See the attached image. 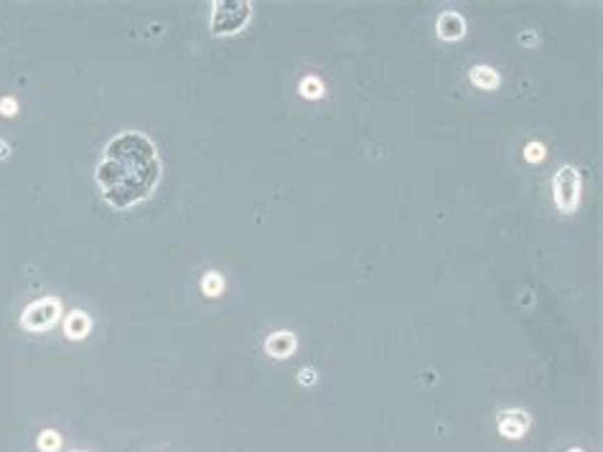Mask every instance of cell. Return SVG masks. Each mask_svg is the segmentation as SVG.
Listing matches in <instances>:
<instances>
[{"instance_id": "6da1fadb", "label": "cell", "mask_w": 603, "mask_h": 452, "mask_svg": "<svg viewBox=\"0 0 603 452\" xmlns=\"http://www.w3.org/2000/svg\"><path fill=\"white\" fill-rule=\"evenodd\" d=\"M102 199L115 208H130L145 201L161 181V158L148 135L125 130L104 145L95 171Z\"/></svg>"}, {"instance_id": "7a4b0ae2", "label": "cell", "mask_w": 603, "mask_h": 452, "mask_svg": "<svg viewBox=\"0 0 603 452\" xmlns=\"http://www.w3.org/2000/svg\"><path fill=\"white\" fill-rule=\"evenodd\" d=\"M252 6L247 0H216L211 10V33L216 36H230L245 28L250 21Z\"/></svg>"}, {"instance_id": "3957f363", "label": "cell", "mask_w": 603, "mask_h": 452, "mask_svg": "<svg viewBox=\"0 0 603 452\" xmlns=\"http://www.w3.org/2000/svg\"><path fill=\"white\" fill-rule=\"evenodd\" d=\"M61 315V300L59 297H41L23 310L21 315V328L29 333H44L59 320Z\"/></svg>"}, {"instance_id": "277c9868", "label": "cell", "mask_w": 603, "mask_h": 452, "mask_svg": "<svg viewBox=\"0 0 603 452\" xmlns=\"http://www.w3.org/2000/svg\"><path fill=\"white\" fill-rule=\"evenodd\" d=\"M552 196L563 214H573L581 201V173L573 165H563L552 181Z\"/></svg>"}, {"instance_id": "5b68a950", "label": "cell", "mask_w": 603, "mask_h": 452, "mask_svg": "<svg viewBox=\"0 0 603 452\" xmlns=\"http://www.w3.org/2000/svg\"><path fill=\"white\" fill-rule=\"evenodd\" d=\"M529 424H532V419H529V415L524 409H504V412L497 415V427H499L501 437H506V440L524 437V432L529 430Z\"/></svg>"}, {"instance_id": "8992f818", "label": "cell", "mask_w": 603, "mask_h": 452, "mask_svg": "<svg viewBox=\"0 0 603 452\" xmlns=\"http://www.w3.org/2000/svg\"><path fill=\"white\" fill-rule=\"evenodd\" d=\"M435 28H438V36L443 38V41H458V38H463V33H466V21H463L461 13L446 10V13L438 15Z\"/></svg>"}, {"instance_id": "52a82bcc", "label": "cell", "mask_w": 603, "mask_h": 452, "mask_svg": "<svg viewBox=\"0 0 603 452\" xmlns=\"http://www.w3.org/2000/svg\"><path fill=\"white\" fill-rule=\"evenodd\" d=\"M296 346H298V338L291 333V330H278V333L268 335L265 341V351L268 356L273 358H288L296 353Z\"/></svg>"}, {"instance_id": "ba28073f", "label": "cell", "mask_w": 603, "mask_h": 452, "mask_svg": "<svg viewBox=\"0 0 603 452\" xmlns=\"http://www.w3.org/2000/svg\"><path fill=\"white\" fill-rule=\"evenodd\" d=\"M92 330V320L87 312L82 310H74V312H69L67 320H64V335H67L69 341H82V338H87Z\"/></svg>"}, {"instance_id": "9c48e42d", "label": "cell", "mask_w": 603, "mask_h": 452, "mask_svg": "<svg viewBox=\"0 0 603 452\" xmlns=\"http://www.w3.org/2000/svg\"><path fill=\"white\" fill-rule=\"evenodd\" d=\"M469 79L474 87H479V90H497L501 82V76L497 74L492 67H484V64H479V67L471 69Z\"/></svg>"}, {"instance_id": "30bf717a", "label": "cell", "mask_w": 603, "mask_h": 452, "mask_svg": "<svg viewBox=\"0 0 603 452\" xmlns=\"http://www.w3.org/2000/svg\"><path fill=\"white\" fill-rule=\"evenodd\" d=\"M298 92L305 99H321L323 92H326V87H323V82H321L319 76H305V79H300Z\"/></svg>"}, {"instance_id": "8fae6325", "label": "cell", "mask_w": 603, "mask_h": 452, "mask_svg": "<svg viewBox=\"0 0 603 452\" xmlns=\"http://www.w3.org/2000/svg\"><path fill=\"white\" fill-rule=\"evenodd\" d=\"M201 290H204V295L209 297H216V295H222V290H224V277L219 272H209L201 277Z\"/></svg>"}, {"instance_id": "7c38bea8", "label": "cell", "mask_w": 603, "mask_h": 452, "mask_svg": "<svg viewBox=\"0 0 603 452\" xmlns=\"http://www.w3.org/2000/svg\"><path fill=\"white\" fill-rule=\"evenodd\" d=\"M36 445H38V450H41V452H59L61 435L56 430H44L41 435H38Z\"/></svg>"}, {"instance_id": "4fadbf2b", "label": "cell", "mask_w": 603, "mask_h": 452, "mask_svg": "<svg viewBox=\"0 0 603 452\" xmlns=\"http://www.w3.org/2000/svg\"><path fill=\"white\" fill-rule=\"evenodd\" d=\"M524 158H527L529 163H540L545 158V145L542 142H529L527 148H524Z\"/></svg>"}, {"instance_id": "5bb4252c", "label": "cell", "mask_w": 603, "mask_h": 452, "mask_svg": "<svg viewBox=\"0 0 603 452\" xmlns=\"http://www.w3.org/2000/svg\"><path fill=\"white\" fill-rule=\"evenodd\" d=\"M15 112H18V104H15L13 97H3V99H0V115H6V117H13Z\"/></svg>"}, {"instance_id": "9a60e30c", "label": "cell", "mask_w": 603, "mask_h": 452, "mask_svg": "<svg viewBox=\"0 0 603 452\" xmlns=\"http://www.w3.org/2000/svg\"><path fill=\"white\" fill-rule=\"evenodd\" d=\"M298 384H303V386L316 384V371H313V369H300L298 371Z\"/></svg>"}, {"instance_id": "2e32d148", "label": "cell", "mask_w": 603, "mask_h": 452, "mask_svg": "<svg viewBox=\"0 0 603 452\" xmlns=\"http://www.w3.org/2000/svg\"><path fill=\"white\" fill-rule=\"evenodd\" d=\"M520 41H522V44H529V49H535V46H537V36L532 33V31H529V33L524 31V33L520 36Z\"/></svg>"}, {"instance_id": "e0dca14e", "label": "cell", "mask_w": 603, "mask_h": 452, "mask_svg": "<svg viewBox=\"0 0 603 452\" xmlns=\"http://www.w3.org/2000/svg\"><path fill=\"white\" fill-rule=\"evenodd\" d=\"M8 156H10V148H8L6 140H0V160H6Z\"/></svg>"}, {"instance_id": "ac0fdd59", "label": "cell", "mask_w": 603, "mask_h": 452, "mask_svg": "<svg viewBox=\"0 0 603 452\" xmlns=\"http://www.w3.org/2000/svg\"><path fill=\"white\" fill-rule=\"evenodd\" d=\"M568 452H583L581 447H573V450H568Z\"/></svg>"}]
</instances>
